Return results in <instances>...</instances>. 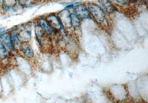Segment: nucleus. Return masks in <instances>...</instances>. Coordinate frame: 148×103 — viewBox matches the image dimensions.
<instances>
[{
    "instance_id": "1",
    "label": "nucleus",
    "mask_w": 148,
    "mask_h": 103,
    "mask_svg": "<svg viewBox=\"0 0 148 103\" xmlns=\"http://www.w3.org/2000/svg\"><path fill=\"white\" fill-rule=\"evenodd\" d=\"M87 8L90 15L93 17L95 21L101 23L105 20L106 14L99 5L93 3H89L88 5Z\"/></svg>"
},
{
    "instance_id": "2",
    "label": "nucleus",
    "mask_w": 148,
    "mask_h": 103,
    "mask_svg": "<svg viewBox=\"0 0 148 103\" xmlns=\"http://www.w3.org/2000/svg\"><path fill=\"white\" fill-rule=\"evenodd\" d=\"M71 14L67 9L63 10L61 11L57 16L63 28H70L72 27L71 24Z\"/></svg>"
},
{
    "instance_id": "3",
    "label": "nucleus",
    "mask_w": 148,
    "mask_h": 103,
    "mask_svg": "<svg viewBox=\"0 0 148 103\" xmlns=\"http://www.w3.org/2000/svg\"><path fill=\"white\" fill-rule=\"evenodd\" d=\"M46 20L51 27L53 28L54 32H61L64 29L58 17L54 14L48 15L46 18Z\"/></svg>"
},
{
    "instance_id": "4",
    "label": "nucleus",
    "mask_w": 148,
    "mask_h": 103,
    "mask_svg": "<svg viewBox=\"0 0 148 103\" xmlns=\"http://www.w3.org/2000/svg\"><path fill=\"white\" fill-rule=\"evenodd\" d=\"M74 14L81 20L88 18L90 16L87 7L83 4H79L74 7Z\"/></svg>"
},
{
    "instance_id": "5",
    "label": "nucleus",
    "mask_w": 148,
    "mask_h": 103,
    "mask_svg": "<svg viewBox=\"0 0 148 103\" xmlns=\"http://www.w3.org/2000/svg\"><path fill=\"white\" fill-rule=\"evenodd\" d=\"M0 41L1 42L5 48L6 49L7 52H11L14 49L10 33H5L1 34Z\"/></svg>"
},
{
    "instance_id": "6",
    "label": "nucleus",
    "mask_w": 148,
    "mask_h": 103,
    "mask_svg": "<svg viewBox=\"0 0 148 103\" xmlns=\"http://www.w3.org/2000/svg\"><path fill=\"white\" fill-rule=\"evenodd\" d=\"M21 51L26 58H32L34 56V51L28 42L21 43L20 45Z\"/></svg>"
},
{
    "instance_id": "7",
    "label": "nucleus",
    "mask_w": 148,
    "mask_h": 103,
    "mask_svg": "<svg viewBox=\"0 0 148 103\" xmlns=\"http://www.w3.org/2000/svg\"><path fill=\"white\" fill-rule=\"evenodd\" d=\"M38 25L40 27L42 30L48 35H51L54 32L53 28L49 25L46 18H40L38 20Z\"/></svg>"
},
{
    "instance_id": "8",
    "label": "nucleus",
    "mask_w": 148,
    "mask_h": 103,
    "mask_svg": "<svg viewBox=\"0 0 148 103\" xmlns=\"http://www.w3.org/2000/svg\"><path fill=\"white\" fill-rule=\"evenodd\" d=\"M102 6L103 11L108 14L112 13L114 11L115 8L110 0H99Z\"/></svg>"
},
{
    "instance_id": "9",
    "label": "nucleus",
    "mask_w": 148,
    "mask_h": 103,
    "mask_svg": "<svg viewBox=\"0 0 148 103\" xmlns=\"http://www.w3.org/2000/svg\"><path fill=\"white\" fill-rule=\"evenodd\" d=\"M17 37L20 43H25L28 42L30 40L31 34L30 32L28 31L26 29H23L17 33Z\"/></svg>"
},
{
    "instance_id": "10",
    "label": "nucleus",
    "mask_w": 148,
    "mask_h": 103,
    "mask_svg": "<svg viewBox=\"0 0 148 103\" xmlns=\"http://www.w3.org/2000/svg\"><path fill=\"white\" fill-rule=\"evenodd\" d=\"M72 27L74 28L79 27L81 25V19L74 14H71Z\"/></svg>"
},
{
    "instance_id": "11",
    "label": "nucleus",
    "mask_w": 148,
    "mask_h": 103,
    "mask_svg": "<svg viewBox=\"0 0 148 103\" xmlns=\"http://www.w3.org/2000/svg\"><path fill=\"white\" fill-rule=\"evenodd\" d=\"M10 36H11V41L13 43L14 47L15 48L17 47H20L21 43L18 39L17 33L16 32V31H12L10 33Z\"/></svg>"
},
{
    "instance_id": "12",
    "label": "nucleus",
    "mask_w": 148,
    "mask_h": 103,
    "mask_svg": "<svg viewBox=\"0 0 148 103\" xmlns=\"http://www.w3.org/2000/svg\"><path fill=\"white\" fill-rule=\"evenodd\" d=\"M17 2V0H3L2 4L5 8H11L15 6Z\"/></svg>"
},
{
    "instance_id": "13",
    "label": "nucleus",
    "mask_w": 148,
    "mask_h": 103,
    "mask_svg": "<svg viewBox=\"0 0 148 103\" xmlns=\"http://www.w3.org/2000/svg\"><path fill=\"white\" fill-rule=\"evenodd\" d=\"M7 50L0 41V59H5L7 55Z\"/></svg>"
},
{
    "instance_id": "14",
    "label": "nucleus",
    "mask_w": 148,
    "mask_h": 103,
    "mask_svg": "<svg viewBox=\"0 0 148 103\" xmlns=\"http://www.w3.org/2000/svg\"><path fill=\"white\" fill-rule=\"evenodd\" d=\"M116 2L122 5H127L131 2V0H114Z\"/></svg>"
},
{
    "instance_id": "15",
    "label": "nucleus",
    "mask_w": 148,
    "mask_h": 103,
    "mask_svg": "<svg viewBox=\"0 0 148 103\" xmlns=\"http://www.w3.org/2000/svg\"><path fill=\"white\" fill-rule=\"evenodd\" d=\"M6 31V29L5 28H0V35L2 33H3Z\"/></svg>"
},
{
    "instance_id": "16",
    "label": "nucleus",
    "mask_w": 148,
    "mask_h": 103,
    "mask_svg": "<svg viewBox=\"0 0 148 103\" xmlns=\"http://www.w3.org/2000/svg\"><path fill=\"white\" fill-rule=\"evenodd\" d=\"M131 1H139L140 0H131Z\"/></svg>"
},
{
    "instance_id": "17",
    "label": "nucleus",
    "mask_w": 148,
    "mask_h": 103,
    "mask_svg": "<svg viewBox=\"0 0 148 103\" xmlns=\"http://www.w3.org/2000/svg\"><path fill=\"white\" fill-rule=\"evenodd\" d=\"M2 1H3V0H0V3H2Z\"/></svg>"
},
{
    "instance_id": "18",
    "label": "nucleus",
    "mask_w": 148,
    "mask_h": 103,
    "mask_svg": "<svg viewBox=\"0 0 148 103\" xmlns=\"http://www.w3.org/2000/svg\"><path fill=\"white\" fill-rule=\"evenodd\" d=\"M17 1H20V0H17Z\"/></svg>"
},
{
    "instance_id": "19",
    "label": "nucleus",
    "mask_w": 148,
    "mask_h": 103,
    "mask_svg": "<svg viewBox=\"0 0 148 103\" xmlns=\"http://www.w3.org/2000/svg\"><path fill=\"white\" fill-rule=\"evenodd\" d=\"M39 1H40V0H39Z\"/></svg>"
}]
</instances>
